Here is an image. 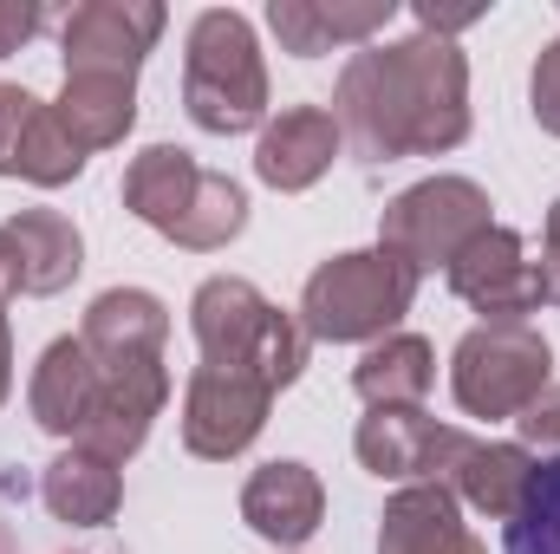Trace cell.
<instances>
[{
  "label": "cell",
  "mask_w": 560,
  "mask_h": 554,
  "mask_svg": "<svg viewBox=\"0 0 560 554\" xmlns=\"http://www.w3.org/2000/svg\"><path fill=\"white\" fill-rule=\"evenodd\" d=\"M332 125L359 163L443 157L469 138V59L456 39L411 33L359 46L332 92Z\"/></svg>",
  "instance_id": "1"
},
{
  "label": "cell",
  "mask_w": 560,
  "mask_h": 554,
  "mask_svg": "<svg viewBox=\"0 0 560 554\" xmlns=\"http://www.w3.org/2000/svg\"><path fill=\"white\" fill-rule=\"evenodd\" d=\"M189 333L202 346V366H229L261 379L268 392H287L306 372V326L280 313L275 300L242 275H209L189 300Z\"/></svg>",
  "instance_id": "2"
},
{
  "label": "cell",
  "mask_w": 560,
  "mask_h": 554,
  "mask_svg": "<svg viewBox=\"0 0 560 554\" xmlns=\"http://www.w3.org/2000/svg\"><path fill=\"white\" fill-rule=\"evenodd\" d=\"M183 105L209 138H242L268 125V66L255 46L248 13L209 7L183 46Z\"/></svg>",
  "instance_id": "3"
},
{
  "label": "cell",
  "mask_w": 560,
  "mask_h": 554,
  "mask_svg": "<svg viewBox=\"0 0 560 554\" xmlns=\"http://www.w3.org/2000/svg\"><path fill=\"white\" fill-rule=\"evenodd\" d=\"M411 300H418V275L398 255L352 249V255H332L306 275L300 326H306V339H326V346H359V339L378 346L385 333H398Z\"/></svg>",
  "instance_id": "4"
},
{
  "label": "cell",
  "mask_w": 560,
  "mask_h": 554,
  "mask_svg": "<svg viewBox=\"0 0 560 554\" xmlns=\"http://www.w3.org/2000/svg\"><path fill=\"white\" fill-rule=\"evenodd\" d=\"M555 385V353L541 339V326L528 320H495V326H469L450 353V392L469 417H522L541 392Z\"/></svg>",
  "instance_id": "5"
},
{
  "label": "cell",
  "mask_w": 560,
  "mask_h": 554,
  "mask_svg": "<svg viewBox=\"0 0 560 554\" xmlns=\"http://www.w3.org/2000/svg\"><path fill=\"white\" fill-rule=\"evenodd\" d=\"M489 229V189L469 176H423L411 189H398L378 216V249L398 255L411 275L450 268L476 235Z\"/></svg>",
  "instance_id": "6"
},
{
  "label": "cell",
  "mask_w": 560,
  "mask_h": 554,
  "mask_svg": "<svg viewBox=\"0 0 560 554\" xmlns=\"http://www.w3.org/2000/svg\"><path fill=\"white\" fill-rule=\"evenodd\" d=\"M275 392L248 372H229V366H196L189 385H183V450L202 457V463H229L242 457L261 424H268Z\"/></svg>",
  "instance_id": "7"
},
{
  "label": "cell",
  "mask_w": 560,
  "mask_h": 554,
  "mask_svg": "<svg viewBox=\"0 0 560 554\" xmlns=\"http://www.w3.org/2000/svg\"><path fill=\"white\" fill-rule=\"evenodd\" d=\"M170 13L156 0H85L66 13L59 26V53L66 72H112V79H138V66L156 53Z\"/></svg>",
  "instance_id": "8"
},
{
  "label": "cell",
  "mask_w": 560,
  "mask_h": 554,
  "mask_svg": "<svg viewBox=\"0 0 560 554\" xmlns=\"http://www.w3.org/2000/svg\"><path fill=\"white\" fill-rule=\"evenodd\" d=\"M443 280H450L456 300H469V307L482 313V326H495V320H528V313L548 307V300H541V275H535L522 235L502 229V222H489V229L443 268Z\"/></svg>",
  "instance_id": "9"
},
{
  "label": "cell",
  "mask_w": 560,
  "mask_h": 554,
  "mask_svg": "<svg viewBox=\"0 0 560 554\" xmlns=\"http://www.w3.org/2000/svg\"><path fill=\"white\" fill-rule=\"evenodd\" d=\"M352 450L359 463L378 476V483H443L456 450H463V430L456 424H436L418 405L405 412H365L352 430Z\"/></svg>",
  "instance_id": "10"
},
{
  "label": "cell",
  "mask_w": 560,
  "mask_h": 554,
  "mask_svg": "<svg viewBox=\"0 0 560 554\" xmlns=\"http://www.w3.org/2000/svg\"><path fill=\"white\" fill-rule=\"evenodd\" d=\"M163 405H170V372H163V359L105 372V392H98V405H92V424L79 430V450H92V457H105V463H131L143 450V437H150V424L163 417Z\"/></svg>",
  "instance_id": "11"
},
{
  "label": "cell",
  "mask_w": 560,
  "mask_h": 554,
  "mask_svg": "<svg viewBox=\"0 0 560 554\" xmlns=\"http://www.w3.org/2000/svg\"><path fill=\"white\" fill-rule=\"evenodd\" d=\"M79 339H85V353H92L105 372L150 366V359H163V339H170V307H163L150 287H105V293L85 307Z\"/></svg>",
  "instance_id": "12"
},
{
  "label": "cell",
  "mask_w": 560,
  "mask_h": 554,
  "mask_svg": "<svg viewBox=\"0 0 560 554\" xmlns=\"http://www.w3.org/2000/svg\"><path fill=\"white\" fill-rule=\"evenodd\" d=\"M98 392H105V366L85 353L79 333H66V339H52V346L39 353L33 385H26V412H33V424H39L46 437L79 443V430L92 424Z\"/></svg>",
  "instance_id": "13"
},
{
  "label": "cell",
  "mask_w": 560,
  "mask_h": 554,
  "mask_svg": "<svg viewBox=\"0 0 560 554\" xmlns=\"http://www.w3.org/2000/svg\"><path fill=\"white\" fill-rule=\"evenodd\" d=\"M339 150H346V138H339L332 112H319V105H287L280 118L261 125L255 176H261L268 189H280V196H300V189H313V183L332 170Z\"/></svg>",
  "instance_id": "14"
},
{
  "label": "cell",
  "mask_w": 560,
  "mask_h": 554,
  "mask_svg": "<svg viewBox=\"0 0 560 554\" xmlns=\"http://www.w3.org/2000/svg\"><path fill=\"white\" fill-rule=\"evenodd\" d=\"M242 522L261 535V542H275V549H300V542H313L319 535V522H326V489H319V476L306 470V463H261L255 476H248V489H242Z\"/></svg>",
  "instance_id": "15"
},
{
  "label": "cell",
  "mask_w": 560,
  "mask_h": 554,
  "mask_svg": "<svg viewBox=\"0 0 560 554\" xmlns=\"http://www.w3.org/2000/svg\"><path fill=\"white\" fill-rule=\"evenodd\" d=\"M378 554H489V549L469 535L463 503L450 496V483H405L378 516Z\"/></svg>",
  "instance_id": "16"
},
{
  "label": "cell",
  "mask_w": 560,
  "mask_h": 554,
  "mask_svg": "<svg viewBox=\"0 0 560 554\" xmlns=\"http://www.w3.org/2000/svg\"><path fill=\"white\" fill-rule=\"evenodd\" d=\"M535 457L522 450V443H489V437H463V450H456V463H450V496L456 503H469L476 516H489V522H515V509L528 503V489H535Z\"/></svg>",
  "instance_id": "17"
},
{
  "label": "cell",
  "mask_w": 560,
  "mask_h": 554,
  "mask_svg": "<svg viewBox=\"0 0 560 554\" xmlns=\"http://www.w3.org/2000/svg\"><path fill=\"white\" fill-rule=\"evenodd\" d=\"M392 20V0H275L268 7V26H275L280 53L293 59H319L332 46H365L372 33H385Z\"/></svg>",
  "instance_id": "18"
},
{
  "label": "cell",
  "mask_w": 560,
  "mask_h": 554,
  "mask_svg": "<svg viewBox=\"0 0 560 554\" xmlns=\"http://www.w3.org/2000/svg\"><path fill=\"white\" fill-rule=\"evenodd\" d=\"M39 503H46L52 522L105 529V522L118 516V503H125V476H118V463H105V457L66 443V450L46 463V476H39Z\"/></svg>",
  "instance_id": "19"
},
{
  "label": "cell",
  "mask_w": 560,
  "mask_h": 554,
  "mask_svg": "<svg viewBox=\"0 0 560 554\" xmlns=\"http://www.w3.org/2000/svg\"><path fill=\"white\" fill-rule=\"evenodd\" d=\"M196 189H202V163L183 143H150L125 170V209L138 216L143 229H156V235H170L189 216Z\"/></svg>",
  "instance_id": "20"
},
{
  "label": "cell",
  "mask_w": 560,
  "mask_h": 554,
  "mask_svg": "<svg viewBox=\"0 0 560 554\" xmlns=\"http://www.w3.org/2000/svg\"><path fill=\"white\" fill-rule=\"evenodd\" d=\"M52 118L72 131V143H79L85 157H92V150H112V143H125V131L138 125V79L66 72V92H59Z\"/></svg>",
  "instance_id": "21"
},
{
  "label": "cell",
  "mask_w": 560,
  "mask_h": 554,
  "mask_svg": "<svg viewBox=\"0 0 560 554\" xmlns=\"http://www.w3.org/2000/svg\"><path fill=\"white\" fill-rule=\"evenodd\" d=\"M7 235L20 249V287L26 293H66L85 268V235L59 209H20L7 222Z\"/></svg>",
  "instance_id": "22"
},
{
  "label": "cell",
  "mask_w": 560,
  "mask_h": 554,
  "mask_svg": "<svg viewBox=\"0 0 560 554\" xmlns=\"http://www.w3.org/2000/svg\"><path fill=\"white\" fill-rule=\"evenodd\" d=\"M430 379H436V353H430V339H418V333H385V339L352 366V392H359L372 412L423 405Z\"/></svg>",
  "instance_id": "23"
},
{
  "label": "cell",
  "mask_w": 560,
  "mask_h": 554,
  "mask_svg": "<svg viewBox=\"0 0 560 554\" xmlns=\"http://www.w3.org/2000/svg\"><path fill=\"white\" fill-rule=\"evenodd\" d=\"M242 229H248V189L222 170H202V189H196L189 216L170 229V242L189 255H209V249H229Z\"/></svg>",
  "instance_id": "24"
},
{
  "label": "cell",
  "mask_w": 560,
  "mask_h": 554,
  "mask_svg": "<svg viewBox=\"0 0 560 554\" xmlns=\"http://www.w3.org/2000/svg\"><path fill=\"white\" fill-rule=\"evenodd\" d=\"M502 554H560V457L535 470L528 503L502 522Z\"/></svg>",
  "instance_id": "25"
},
{
  "label": "cell",
  "mask_w": 560,
  "mask_h": 554,
  "mask_svg": "<svg viewBox=\"0 0 560 554\" xmlns=\"http://www.w3.org/2000/svg\"><path fill=\"white\" fill-rule=\"evenodd\" d=\"M85 170V150L72 143V131L52 118V105L33 118V131H26V150H20V176L26 183H39V189H59V183H72Z\"/></svg>",
  "instance_id": "26"
},
{
  "label": "cell",
  "mask_w": 560,
  "mask_h": 554,
  "mask_svg": "<svg viewBox=\"0 0 560 554\" xmlns=\"http://www.w3.org/2000/svg\"><path fill=\"white\" fill-rule=\"evenodd\" d=\"M46 105L26 92V85H7L0 79V176H20V150H26V131Z\"/></svg>",
  "instance_id": "27"
},
{
  "label": "cell",
  "mask_w": 560,
  "mask_h": 554,
  "mask_svg": "<svg viewBox=\"0 0 560 554\" xmlns=\"http://www.w3.org/2000/svg\"><path fill=\"white\" fill-rule=\"evenodd\" d=\"M528 99H535V125L560 138V39L541 46V59H535V79H528Z\"/></svg>",
  "instance_id": "28"
},
{
  "label": "cell",
  "mask_w": 560,
  "mask_h": 554,
  "mask_svg": "<svg viewBox=\"0 0 560 554\" xmlns=\"http://www.w3.org/2000/svg\"><path fill=\"white\" fill-rule=\"evenodd\" d=\"M39 26H46V7L39 0H0V59L20 53Z\"/></svg>",
  "instance_id": "29"
},
{
  "label": "cell",
  "mask_w": 560,
  "mask_h": 554,
  "mask_svg": "<svg viewBox=\"0 0 560 554\" xmlns=\"http://www.w3.org/2000/svg\"><path fill=\"white\" fill-rule=\"evenodd\" d=\"M515 424H522V437H528V443H541V450H560V385H548V392H541L528 412L515 417Z\"/></svg>",
  "instance_id": "30"
},
{
  "label": "cell",
  "mask_w": 560,
  "mask_h": 554,
  "mask_svg": "<svg viewBox=\"0 0 560 554\" xmlns=\"http://www.w3.org/2000/svg\"><path fill=\"white\" fill-rule=\"evenodd\" d=\"M535 275H541V300L560 307V203L548 209V229H541V262H535Z\"/></svg>",
  "instance_id": "31"
},
{
  "label": "cell",
  "mask_w": 560,
  "mask_h": 554,
  "mask_svg": "<svg viewBox=\"0 0 560 554\" xmlns=\"http://www.w3.org/2000/svg\"><path fill=\"white\" fill-rule=\"evenodd\" d=\"M13 293H26V287H20V249H13V235L0 229V320H7V307H13Z\"/></svg>",
  "instance_id": "32"
},
{
  "label": "cell",
  "mask_w": 560,
  "mask_h": 554,
  "mask_svg": "<svg viewBox=\"0 0 560 554\" xmlns=\"http://www.w3.org/2000/svg\"><path fill=\"white\" fill-rule=\"evenodd\" d=\"M13 392V339H7V320H0V405Z\"/></svg>",
  "instance_id": "33"
},
{
  "label": "cell",
  "mask_w": 560,
  "mask_h": 554,
  "mask_svg": "<svg viewBox=\"0 0 560 554\" xmlns=\"http://www.w3.org/2000/svg\"><path fill=\"white\" fill-rule=\"evenodd\" d=\"M0 554H20V549H13V529H7V522H0Z\"/></svg>",
  "instance_id": "34"
}]
</instances>
